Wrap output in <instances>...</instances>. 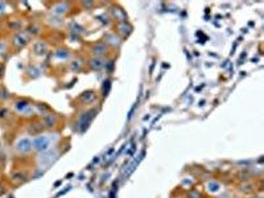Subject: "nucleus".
I'll list each match as a JSON object with an SVG mask.
<instances>
[{
  "label": "nucleus",
  "instance_id": "obj_1",
  "mask_svg": "<svg viewBox=\"0 0 264 198\" xmlns=\"http://www.w3.org/2000/svg\"><path fill=\"white\" fill-rule=\"evenodd\" d=\"M96 114H97L96 111L94 110H92L85 113L81 116L79 122V128L81 131H85L87 129Z\"/></svg>",
  "mask_w": 264,
  "mask_h": 198
},
{
  "label": "nucleus",
  "instance_id": "obj_2",
  "mask_svg": "<svg viewBox=\"0 0 264 198\" xmlns=\"http://www.w3.org/2000/svg\"><path fill=\"white\" fill-rule=\"evenodd\" d=\"M143 157V155L141 154L140 155H138L135 159H134L131 162L130 164L128 166V167L126 168V169H125L124 173V178H128L131 174L134 172V171L135 170L138 165L140 164L141 160H142Z\"/></svg>",
  "mask_w": 264,
  "mask_h": 198
},
{
  "label": "nucleus",
  "instance_id": "obj_3",
  "mask_svg": "<svg viewBox=\"0 0 264 198\" xmlns=\"http://www.w3.org/2000/svg\"><path fill=\"white\" fill-rule=\"evenodd\" d=\"M49 145V141L46 137L41 136L37 139H35L34 141V146L37 149L38 151H44L46 150Z\"/></svg>",
  "mask_w": 264,
  "mask_h": 198
},
{
  "label": "nucleus",
  "instance_id": "obj_4",
  "mask_svg": "<svg viewBox=\"0 0 264 198\" xmlns=\"http://www.w3.org/2000/svg\"><path fill=\"white\" fill-rule=\"evenodd\" d=\"M31 142L28 139H23L17 144V149L22 153H27L31 149Z\"/></svg>",
  "mask_w": 264,
  "mask_h": 198
},
{
  "label": "nucleus",
  "instance_id": "obj_5",
  "mask_svg": "<svg viewBox=\"0 0 264 198\" xmlns=\"http://www.w3.org/2000/svg\"><path fill=\"white\" fill-rule=\"evenodd\" d=\"M14 43L16 46L19 47H23L25 46L27 43V39L22 34H17L14 38Z\"/></svg>",
  "mask_w": 264,
  "mask_h": 198
},
{
  "label": "nucleus",
  "instance_id": "obj_6",
  "mask_svg": "<svg viewBox=\"0 0 264 198\" xmlns=\"http://www.w3.org/2000/svg\"><path fill=\"white\" fill-rule=\"evenodd\" d=\"M34 52L38 55H44L46 52V46L43 43H38L34 46Z\"/></svg>",
  "mask_w": 264,
  "mask_h": 198
},
{
  "label": "nucleus",
  "instance_id": "obj_7",
  "mask_svg": "<svg viewBox=\"0 0 264 198\" xmlns=\"http://www.w3.org/2000/svg\"><path fill=\"white\" fill-rule=\"evenodd\" d=\"M94 98H95L94 94L93 92H90V91L84 93L81 96V99L83 101L85 102V103H91L92 101L94 100Z\"/></svg>",
  "mask_w": 264,
  "mask_h": 198
},
{
  "label": "nucleus",
  "instance_id": "obj_8",
  "mask_svg": "<svg viewBox=\"0 0 264 198\" xmlns=\"http://www.w3.org/2000/svg\"><path fill=\"white\" fill-rule=\"evenodd\" d=\"M54 159H55L54 154L51 152H48L44 155H43V157H42V162H43L44 165H47V164L50 163Z\"/></svg>",
  "mask_w": 264,
  "mask_h": 198
},
{
  "label": "nucleus",
  "instance_id": "obj_9",
  "mask_svg": "<svg viewBox=\"0 0 264 198\" xmlns=\"http://www.w3.org/2000/svg\"><path fill=\"white\" fill-rule=\"evenodd\" d=\"M90 66L94 70H99L103 67V62L100 59H93L90 62Z\"/></svg>",
  "mask_w": 264,
  "mask_h": 198
},
{
  "label": "nucleus",
  "instance_id": "obj_10",
  "mask_svg": "<svg viewBox=\"0 0 264 198\" xmlns=\"http://www.w3.org/2000/svg\"><path fill=\"white\" fill-rule=\"evenodd\" d=\"M119 30L124 35H128L131 31V28L128 24L122 23L119 25Z\"/></svg>",
  "mask_w": 264,
  "mask_h": 198
},
{
  "label": "nucleus",
  "instance_id": "obj_11",
  "mask_svg": "<svg viewBox=\"0 0 264 198\" xmlns=\"http://www.w3.org/2000/svg\"><path fill=\"white\" fill-rule=\"evenodd\" d=\"M113 14L118 19H125V15L124 12L119 8H114L113 9Z\"/></svg>",
  "mask_w": 264,
  "mask_h": 198
},
{
  "label": "nucleus",
  "instance_id": "obj_12",
  "mask_svg": "<svg viewBox=\"0 0 264 198\" xmlns=\"http://www.w3.org/2000/svg\"><path fill=\"white\" fill-rule=\"evenodd\" d=\"M106 50V46L104 44L100 43L97 45H96L94 48V52L97 54H100L103 53Z\"/></svg>",
  "mask_w": 264,
  "mask_h": 198
},
{
  "label": "nucleus",
  "instance_id": "obj_13",
  "mask_svg": "<svg viewBox=\"0 0 264 198\" xmlns=\"http://www.w3.org/2000/svg\"><path fill=\"white\" fill-rule=\"evenodd\" d=\"M110 87H111V84L110 81H105L103 83V94L104 95H107L109 94L110 90Z\"/></svg>",
  "mask_w": 264,
  "mask_h": 198
},
{
  "label": "nucleus",
  "instance_id": "obj_14",
  "mask_svg": "<svg viewBox=\"0 0 264 198\" xmlns=\"http://www.w3.org/2000/svg\"><path fill=\"white\" fill-rule=\"evenodd\" d=\"M28 71L29 75H31L33 77H37L39 75V71H38V70L37 68H33V67H32L31 68H29L28 70Z\"/></svg>",
  "mask_w": 264,
  "mask_h": 198
},
{
  "label": "nucleus",
  "instance_id": "obj_15",
  "mask_svg": "<svg viewBox=\"0 0 264 198\" xmlns=\"http://www.w3.org/2000/svg\"><path fill=\"white\" fill-rule=\"evenodd\" d=\"M67 9V5L65 4H59L56 8V11L58 13H62Z\"/></svg>",
  "mask_w": 264,
  "mask_h": 198
},
{
  "label": "nucleus",
  "instance_id": "obj_16",
  "mask_svg": "<svg viewBox=\"0 0 264 198\" xmlns=\"http://www.w3.org/2000/svg\"><path fill=\"white\" fill-rule=\"evenodd\" d=\"M209 188L210 191H213V192H215V191H217L219 190V185L217 183H211V184H209Z\"/></svg>",
  "mask_w": 264,
  "mask_h": 198
},
{
  "label": "nucleus",
  "instance_id": "obj_17",
  "mask_svg": "<svg viewBox=\"0 0 264 198\" xmlns=\"http://www.w3.org/2000/svg\"><path fill=\"white\" fill-rule=\"evenodd\" d=\"M56 55H57L58 57L60 58H65L68 57V52H66V51L61 50L58 51V52L56 53Z\"/></svg>",
  "mask_w": 264,
  "mask_h": 198
},
{
  "label": "nucleus",
  "instance_id": "obj_18",
  "mask_svg": "<svg viewBox=\"0 0 264 198\" xmlns=\"http://www.w3.org/2000/svg\"><path fill=\"white\" fill-rule=\"evenodd\" d=\"M27 106V103H26V102H24V101L19 102V103H18L17 104V109L19 110H23L24 109H25Z\"/></svg>",
  "mask_w": 264,
  "mask_h": 198
},
{
  "label": "nucleus",
  "instance_id": "obj_19",
  "mask_svg": "<svg viewBox=\"0 0 264 198\" xmlns=\"http://www.w3.org/2000/svg\"><path fill=\"white\" fill-rule=\"evenodd\" d=\"M189 198H201L200 194L196 191H191L188 194Z\"/></svg>",
  "mask_w": 264,
  "mask_h": 198
},
{
  "label": "nucleus",
  "instance_id": "obj_20",
  "mask_svg": "<svg viewBox=\"0 0 264 198\" xmlns=\"http://www.w3.org/2000/svg\"><path fill=\"white\" fill-rule=\"evenodd\" d=\"M4 10H5V5L3 3H0V14H2L4 11Z\"/></svg>",
  "mask_w": 264,
  "mask_h": 198
},
{
  "label": "nucleus",
  "instance_id": "obj_21",
  "mask_svg": "<svg viewBox=\"0 0 264 198\" xmlns=\"http://www.w3.org/2000/svg\"><path fill=\"white\" fill-rule=\"evenodd\" d=\"M3 72V65L2 63H0V76L2 75Z\"/></svg>",
  "mask_w": 264,
  "mask_h": 198
},
{
  "label": "nucleus",
  "instance_id": "obj_22",
  "mask_svg": "<svg viewBox=\"0 0 264 198\" xmlns=\"http://www.w3.org/2000/svg\"><path fill=\"white\" fill-rule=\"evenodd\" d=\"M253 198H263V197H260V196H256V197H253Z\"/></svg>",
  "mask_w": 264,
  "mask_h": 198
}]
</instances>
